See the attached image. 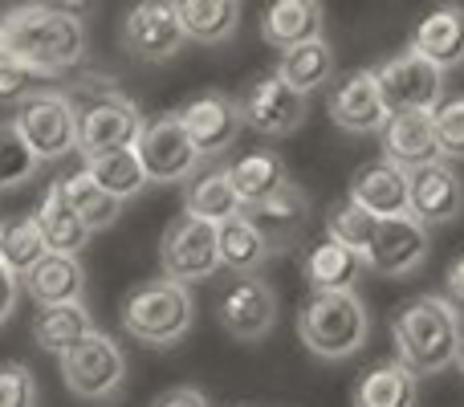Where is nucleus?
<instances>
[{"mask_svg":"<svg viewBox=\"0 0 464 407\" xmlns=\"http://www.w3.org/2000/svg\"><path fill=\"white\" fill-rule=\"evenodd\" d=\"M86 21L78 8L62 5H21L0 13V57L41 73L62 78L86 62Z\"/></svg>","mask_w":464,"mask_h":407,"instance_id":"obj_1","label":"nucleus"},{"mask_svg":"<svg viewBox=\"0 0 464 407\" xmlns=\"http://www.w3.org/2000/svg\"><path fill=\"white\" fill-rule=\"evenodd\" d=\"M392 343L395 363H403L416 379L449 371L464 343L457 305L440 294H420L403 302L392 318Z\"/></svg>","mask_w":464,"mask_h":407,"instance_id":"obj_2","label":"nucleus"},{"mask_svg":"<svg viewBox=\"0 0 464 407\" xmlns=\"http://www.w3.org/2000/svg\"><path fill=\"white\" fill-rule=\"evenodd\" d=\"M119 322H122V330L143 346H155V351L176 346L196 322L192 289L176 286V281H168V277L143 281V286H135L122 297Z\"/></svg>","mask_w":464,"mask_h":407,"instance_id":"obj_3","label":"nucleus"},{"mask_svg":"<svg viewBox=\"0 0 464 407\" xmlns=\"http://www.w3.org/2000/svg\"><path fill=\"white\" fill-rule=\"evenodd\" d=\"M371 314L359 294H310L297 310V338L326 363L351 359L367 346Z\"/></svg>","mask_w":464,"mask_h":407,"instance_id":"obj_4","label":"nucleus"},{"mask_svg":"<svg viewBox=\"0 0 464 407\" xmlns=\"http://www.w3.org/2000/svg\"><path fill=\"white\" fill-rule=\"evenodd\" d=\"M86 98L73 102L78 111V151L82 160H94V155H111V151H130L143 135L147 119L127 94H119L111 78H90Z\"/></svg>","mask_w":464,"mask_h":407,"instance_id":"obj_5","label":"nucleus"},{"mask_svg":"<svg viewBox=\"0 0 464 407\" xmlns=\"http://www.w3.org/2000/svg\"><path fill=\"white\" fill-rule=\"evenodd\" d=\"M13 127L21 131V139L29 143V151L37 155V163L62 160V155L78 151V111L65 98V90H37L33 98H24L16 106Z\"/></svg>","mask_w":464,"mask_h":407,"instance_id":"obj_6","label":"nucleus"},{"mask_svg":"<svg viewBox=\"0 0 464 407\" xmlns=\"http://www.w3.org/2000/svg\"><path fill=\"white\" fill-rule=\"evenodd\" d=\"M160 269L176 286H196L220 273V248H217V228L196 216H176L163 228L160 240Z\"/></svg>","mask_w":464,"mask_h":407,"instance_id":"obj_7","label":"nucleus"},{"mask_svg":"<svg viewBox=\"0 0 464 407\" xmlns=\"http://www.w3.org/2000/svg\"><path fill=\"white\" fill-rule=\"evenodd\" d=\"M122 375H127V359L119 343L102 330H90L82 343L62 354V379L78 400H111L122 387Z\"/></svg>","mask_w":464,"mask_h":407,"instance_id":"obj_8","label":"nucleus"},{"mask_svg":"<svg viewBox=\"0 0 464 407\" xmlns=\"http://www.w3.org/2000/svg\"><path fill=\"white\" fill-rule=\"evenodd\" d=\"M135 155L143 163L147 184H179V179L200 176V151L192 147L179 114H160L143 127L135 143Z\"/></svg>","mask_w":464,"mask_h":407,"instance_id":"obj_9","label":"nucleus"},{"mask_svg":"<svg viewBox=\"0 0 464 407\" xmlns=\"http://www.w3.org/2000/svg\"><path fill=\"white\" fill-rule=\"evenodd\" d=\"M379 94H383L387 114H432L444 102V73L436 65H428L420 53L403 49V53L387 57L375 70Z\"/></svg>","mask_w":464,"mask_h":407,"instance_id":"obj_10","label":"nucleus"},{"mask_svg":"<svg viewBox=\"0 0 464 407\" xmlns=\"http://www.w3.org/2000/svg\"><path fill=\"white\" fill-rule=\"evenodd\" d=\"M237 111H240V127L256 131L265 139H285L305 122L310 98H302L294 86H285L277 73H261L237 98Z\"/></svg>","mask_w":464,"mask_h":407,"instance_id":"obj_11","label":"nucleus"},{"mask_svg":"<svg viewBox=\"0 0 464 407\" xmlns=\"http://www.w3.org/2000/svg\"><path fill=\"white\" fill-rule=\"evenodd\" d=\"M217 322L240 343H261L277 326V289L265 277H228L217 294Z\"/></svg>","mask_w":464,"mask_h":407,"instance_id":"obj_12","label":"nucleus"},{"mask_svg":"<svg viewBox=\"0 0 464 407\" xmlns=\"http://www.w3.org/2000/svg\"><path fill=\"white\" fill-rule=\"evenodd\" d=\"M428 253H432V240H428V228H420L411 216H392V220H379L375 240L362 253V269L375 273V277L400 281L411 277V273L424 269Z\"/></svg>","mask_w":464,"mask_h":407,"instance_id":"obj_13","label":"nucleus"},{"mask_svg":"<svg viewBox=\"0 0 464 407\" xmlns=\"http://www.w3.org/2000/svg\"><path fill=\"white\" fill-rule=\"evenodd\" d=\"M184 41L188 37L184 24H179V13L168 0H147V5H135L122 16V45L139 62H171L184 49Z\"/></svg>","mask_w":464,"mask_h":407,"instance_id":"obj_14","label":"nucleus"},{"mask_svg":"<svg viewBox=\"0 0 464 407\" xmlns=\"http://www.w3.org/2000/svg\"><path fill=\"white\" fill-rule=\"evenodd\" d=\"M464 212V184L457 168L444 160L408 171V216L420 228L452 224Z\"/></svg>","mask_w":464,"mask_h":407,"instance_id":"obj_15","label":"nucleus"},{"mask_svg":"<svg viewBox=\"0 0 464 407\" xmlns=\"http://www.w3.org/2000/svg\"><path fill=\"white\" fill-rule=\"evenodd\" d=\"M326 114L334 127L351 131V135H379L392 114H387L383 94H379L375 70H354L338 78L334 90L326 94Z\"/></svg>","mask_w":464,"mask_h":407,"instance_id":"obj_16","label":"nucleus"},{"mask_svg":"<svg viewBox=\"0 0 464 407\" xmlns=\"http://www.w3.org/2000/svg\"><path fill=\"white\" fill-rule=\"evenodd\" d=\"M245 216H248V224L261 232L269 257L273 253H289L294 245H302L305 228H310V196H305L294 179H285L269 200L245 208Z\"/></svg>","mask_w":464,"mask_h":407,"instance_id":"obj_17","label":"nucleus"},{"mask_svg":"<svg viewBox=\"0 0 464 407\" xmlns=\"http://www.w3.org/2000/svg\"><path fill=\"white\" fill-rule=\"evenodd\" d=\"M179 122H184L188 139L192 147L200 151V160H217L225 155L228 147H237L240 139V111H237V98L228 94H200L176 111Z\"/></svg>","mask_w":464,"mask_h":407,"instance_id":"obj_18","label":"nucleus"},{"mask_svg":"<svg viewBox=\"0 0 464 407\" xmlns=\"http://www.w3.org/2000/svg\"><path fill=\"white\" fill-rule=\"evenodd\" d=\"M346 200L375 220H392V216H408V171H400L387 160H371L354 171Z\"/></svg>","mask_w":464,"mask_h":407,"instance_id":"obj_19","label":"nucleus"},{"mask_svg":"<svg viewBox=\"0 0 464 407\" xmlns=\"http://www.w3.org/2000/svg\"><path fill=\"white\" fill-rule=\"evenodd\" d=\"M408 49L424 57L428 65H436L440 73L464 65V8L460 5H440L428 16H420Z\"/></svg>","mask_w":464,"mask_h":407,"instance_id":"obj_20","label":"nucleus"},{"mask_svg":"<svg viewBox=\"0 0 464 407\" xmlns=\"http://www.w3.org/2000/svg\"><path fill=\"white\" fill-rule=\"evenodd\" d=\"M383 139V160L395 163L400 171H416L428 168V163L440 160V147H436V127H432V114H392L387 127L379 131Z\"/></svg>","mask_w":464,"mask_h":407,"instance_id":"obj_21","label":"nucleus"},{"mask_svg":"<svg viewBox=\"0 0 464 407\" xmlns=\"http://www.w3.org/2000/svg\"><path fill=\"white\" fill-rule=\"evenodd\" d=\"M21 289L33 297V302H37V310H45V305H70V302H82V289H86V269H82L78 257L45 253L21 277Z\"/></svg>","mask_w":464,"mask_h":407,"instance_id":"obj_22","label":"nucleus"},{"mask_svg":"<svg viewBox=\"0 0 464 407\" xmlns=\"http://www.w3.org/2000/svg\"><path fill=\"white\" fill-rule=\"evenodd\" d=\"M322 24H326V13L314 0H277L261 16V37L269 49L289 53V49L305 45V41H318Z\"/></svg>","mask_w":464,"mask_h":407,"instance_id":"obj_23","label":"nucleus"},{"mask_svg":"<svg viewBox=\"0 0 464 407\" xmlns=\"http://www.w3.org/2000/svg\"><path fill=\"white\" fill-rule=\"evenodd\" d=\"M420 403V379L403 363H379L354 379L351 407H416Z\"/></svg>","mask_w":464,"mask_h":407,"instance_id":"obj_24","label":"nucleus"},{"mask_svg":"<svg viewBox=\"0 0 464 407\" xmlns=\"http://www.w3.org/2000/svg\"><path fill=\"white\" fill-rule=\"evenodd\" d=\"M302 273L310 294H354V286H359V277L367 269H362V261L351 248L334 245V240H322V245L310 248Z\"/></svg>","mask_w":464,"mask_h":407,"instance_id":"obj_25","label":"nucleus"},{"mask_svg":"<svg viewBox=\"0 0 464 407\" xmlns=\"http://www.w3.org/2000/svg\"><path fill=\"white\" fill-rule=\"evenodd\" d=\"M33 220H37L41 240H45L49 253L78 257L82 248H86V240H90L86 224H82L78 216H73V208L65 204L62 179H57V184H49V192L41 196V204H37V212H33Z\"/></svg>","mask_w":464,"mask_h":407,"instance_id":"obj_26","label":"nucleus"},{"mask_svg":"<svg viewBox=\"0 0 464 407\" xmlns=\"http://www.w3.org/2000/svg\"><path fill=\"white\" fill-rule=\"evenodd\" d=\"M184 37L200 45H225L240 29V5L237 0H179L176 5Z\"/></svg>","mask_w":464,"mask_h":407,"instance_id":"obj_27","label":"nucleus"},{"mask_svg":"<svg viewBox=\"0 0 464 407\" xmlns=\"http://www.w3.org/2000/svg\"><path fill=\"white\" fill-rule=\"evenodd\" d=\"M90 330H98V326H94V318H90V310L82 302L45 305V310L33 314V343H37L41 351L57 354V359H62L73 343H82Z\"/></svg>","mask_w":464,"mask_h":407,"instance_id":"obj_28","label":"nucleus"},{"mask_svg":"<svg viewBox=\"0 0 464 407\" xmlns=\"http://www.w3.org/2000/svg\"><path fill=\"white\" fill-rule=\"evenodd\" d=\"M277 73L285 86H294L302 98H310L318 86H326L334 78V49H330L326 37L305 41V45L289 49V53H277Z\"/></svg>","mask_w":464,"mask_h":407,"instance_id":"obj_29","label":"nucleus"},{"mask_svg":"<svg viewBox=\"0 0 464 407\" xmlns=\"http://www.w3.org/2000/svg\"><path fill=\"white\" fill-rule=\"evenodd\" d=\"M225 176H228L232 192H237V200L245 208H253V204L269 200V196L285 184V163L273 151H248L228 163Z\"/></svg>","mask_w":464,"mask_h":407,"instance_id":"obj_30","label":"nucleus"},{"mask_svg":"<svg viewBox=\"0 0 464 407\" xmlns=\"http://www.w3.org/2000/svg\"><path fill=\"white\" fill-rule=\"evenodd\" d=\"M217 248H220V269H228L232 277H256V269L269 261V248H265L261 232L248 224L245 212L217 228Z\"/></svg>","mask_w":464,"mask_h":407,"instance_id":"obj_31","label":"nucleus"},{"mask_svg":"<svg viewBox=\"0 0 464 407\" xmlns=\"http://www.w3.org/2000/svg\"><path fill=\"white\" fill-rule=\"evenodd\" d=\"M240 212H245V204H240L237 192H232L225 168L200 171L184 192V216H196V220L212 224V228H220V224L232 220V216H240Z\"/></svg>","mask_w":464,"mask_h":407,"instance_id":"obj_32","label":"nucleus"},{"mask_svg":"<svg viewBox=\"0 0 464 407\" xmlns=\"http://www.w3.org/2000/svg\"><path fill=\"white\" fill-rule=\"evenodd\" d=\"M86 171L90 179H94L98 188H102L111 200L127 204L135 200L139 192L147 188V176H143V163H139L135 147L130 151H111V155H94V160H86Z\"/></svg>","mask_w":464,"mask_h":407,"instance_id":"obj_33","label":"nucleus"},{"mask_svg":"<svg viewBox=\"0 0 464 407\" xmlns=\"http://www.w3.org/2000/svg\"><path fill=\"white\" fill-rule=\"evenodd\" d=\"M62 192H65V204L73 208V216L86 224V232L111 228V224L119 220V212H122V204L111 200V196H106L102 188H98L94 179L86 176V171H73V176H65L62 179Z\"/></svg>","mask_w":464,"mask_h":407,"instance_id":"obj_34","label":"nucleus"},{"mask_svg":"<svg viewBox=\"0 0 464 407\" xmlns=\"http://www.w3.org/2000/svg\"><path fill=\"white\" fill-rule=\"evenodd\" d=\"M45 253H49V248H45V240H41V228H37V220H33V216H21V220H8L5 224L0 265H5L8 273L24 277V273H29Z\"/></svg>","mask_w":464,"mask_h":407,"instance_id":"obj_35","label":"nucleus"},{"mask_svg":"<svg viewBox=\"0 0 464 407\" xmlns=\"http://www.w3.org/2000/svg\"><path fill=\"white\" fill-rule=\"evenodd\" d=\"M375 228H379L375 216L362 212V208H354L351 200L334 204V208H330V216H326L330 240H334V245H343V248H351L359 261H362V253L371 248V240H375Z\"/></svg>","mask_w":464,"mask_h":407,"instance_id":"obj_36","label":"nucleus"},{"mask_svg":"<svg viewBox=\"0 0 464 407\" xmlns=\"http://www.w3.org/2000/svg\"><path fill=\"white\" fill-rule=\"evenodd\" d=\"M37 155L29 151V143L21 139V131L13 122H0V192L8 188H21L24 179H33L37 171Z\"/></svg>","mask_w":464,"mask_h":407,"instance_id":"obj_37","label":"nucleus"},{"mask_svg":"<svg viewBox=\"0 0 464 407\" xmlns=\"http://www.w3.org/2000/svg\"><path fill=\"white\" fill-rule=\"evenodd\" d=\"M432 127H436V147L440 160H464V94L444 98L432 111Z\"/></svg>","mask_w":464,"mask_h":407,"instance_id":"obj_38","label":"nucleus"},{"mask_svg":"<svg viewBox=\"0 0 464 407\" xmlns=\"http://www.w3.org/2000/svg\"><path fill=\"white\" fill-rule=\"evenodd\" d=\"M0 407H37V379L24 363H0Z\"/></svg>","mask_w":464,"mask_h":407,"instance_id":"obj_39","label":"nucleus"},{"mask_svg":"<svg viewBox=\"0 0 464 407\" xmlns=\"http://www.w3.org/2000/svg\"><path fill=\"white\" fill-rule=\"evenodd\" d=\"M37 90H45V78H41V73L0 57V106H21L24 98H33Z\"/></svg>","mask_w":464,"mask_h":407,"instance_id":"obj_40","label":"nucleus"},{"mask_svg":"<svg viewBox=\"0 0 464 407\" xmlns=\"http://www.w3.org/2000/svg\"><path fill=\"white\" fill-rule=\"evenodd\" d=\"M16 297H21V277H16V273H8L5 265H0V326H5V322L16 314Z\"/></svg>","mask_w":464,"mask_h":407,"instance_id":"obj_41","label":"nucleus"},{"mask_svg":"<svg viewBox=\"0 0 464 407\" xmlns=\"http://www.w3.org/2000/svg\"><path fill=\"white\" fill-rule=\"evenodd\" d=\"M151 407H212V403L204 400L200 387H171V392H163Z\"/></svg>","mask_w":464,"mask_h":407,"instance_id":"obj_42","label":"nucleus"},{"mask_svg":"<svg viewBox=\"0 0 464 407\" xmlns=\"http://www.w3.org/2000/svg\"><path fill=\"white\" fill-rule=\"evenodd\" d=\"M444 281H449V294L457 297V302H464V248L457 253V261L449 265V277Z\"/></svg>","mask_w":464,"mask_h":407,"instance_id":"obj_43","label":"nucleus"},{"mask_svg":"<svg viewBox=\"0 0 464 407\" xmlns=\"http://www.w3.org/2000/svg\"><path fill=\"white\" fill-rule=\"evenodd\" d=\"M457 367L464 371V343H460V354H457Z\"/></svg>","mask_w":464,"mask_h":407,"instance_id":"obj_44","label":"nucleus"},{"mask_svg":"<svg viewBox=\"0 0 464 407\" xmlns=\"http://www.w3.org/2000/svg\"><path fill=\"white\" fill-rule=\"evenodd\" d=\"M0 240H5V224H0Z\"/></svg>","mask_w":464,"mask_h":407,"instance_id":"obj_45","label":"nucleus"}]
</instances>
